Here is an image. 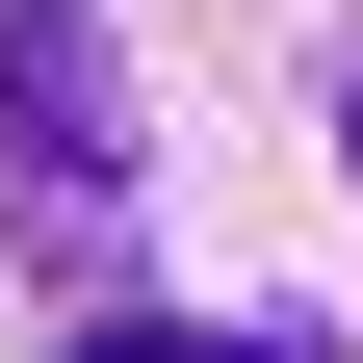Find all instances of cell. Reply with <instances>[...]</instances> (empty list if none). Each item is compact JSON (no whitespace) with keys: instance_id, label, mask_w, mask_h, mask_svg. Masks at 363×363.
Segmentation results:
<instances>
[{"instance_id":"obj_1","label":"cell","mask_w":363,"mask_h":363,"mask_svg":"<svg viewBox=\"0 0 363 363\" xmlns=\"http://www.w3.org/2000/svg\"><path fill=\"white\" fill-rule=\"evenodd\" d=\"M130 104H104V0H0V234H104Z\"/></svg>"},{"instance_id":"obj_2","label":"cell","mask_w":363,"mask_h":363,"mask_svg":"<svg viewBox=\"0 0 363 363\" xmlns=\"http://www.w3.org/2000/svg\"><path fill=\"white\" fill-rule=\"evenodd\" d=\"M78 363H311V337H208V311H104Z\"/></svg>"},{"instance_id":"obj_3","label":"cell","mask_w":363,"mask_h":363,"mask_svg":"<svg viewBox=\"0 0 363 363\" xmlns=\"http://www.w3.org/2000/svg\"><path fill=\"white\" fill-rule=\"evenodd\" d=\"M337 156H363V78H337Z\"/></svg>"}]
</instances>
